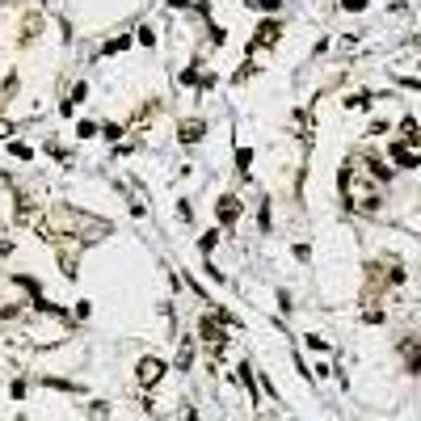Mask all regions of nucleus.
Here are the masks:
<instances>
[{"label": "nucleus", "instance_id": "nucleus-18", "mask_svg": "<svg viewBox=\"0 0 421 421\" xmlns=\"http://www.w3.org/2000/svg\"><path fill=\"white\" fill-rule=\"evenodd\" d=\"M140 43H143V47H152V43H156V34H152L147 26H140Z\"/></svg>", "mask_w": 421, "mask_h": 421}, {"label": "nucleus", "instance_id": "nucleus-14", "mask_svg": "<svg viewBox=\"0 0 421 421\" xmlns=\"http://www.w3.org/2000/svg\"><path fill=\"white\" fill-rule=\"evenodd\" d=\"M89 417L93 421H110V409H105L101 400H93V405H89Z\"/></svg>", "mask_w": 421, "mask_h": 421}, {"label": "nucleus", "instance_id": "nucleus-4", "mask_svg": "<svg viewBox=\"0 0 421 421\" xmlns=\"http://www.w3.org/2000/svg\"><path fill=\"white\" fill-rule=\"evenodd\" d=\"M135 375H140V388H156V383L165 379V363H160V358H152V354H143L140 367H135Z\"/></svg>", "mask_w": 421, "mask_h": 421}, {"label": "nucleus", "instance_id": "nucleus-21", "mask_svg": "<svg viewBox=\"0 0 421 421\" xmlns=\"http://www.w3.org/2000/svg\"><path fill=\"white\" fill-rule=\"evenodd\" d=\"M9 135H13V123H9V118H0V140H9Z\"/></svg>", "mask_w": 421, "mask_h": 421}, {"label": "nucleus", "instance_id": "nucleus-9", "mask_svg": "<svg viewBox=\"0 0 421 421\" xmlns=\"http://www.w3.org/2000/svg\"><path fill=\"white\" fill-rule=\"evenodd\" d=\"M405 358H409V371L421 375V345L417 341H405Z\"/></svg>", "mask_w": 421, "mask_h": 421}, {"label": "nucleus", "instance_id": "nucleus-7", "mask_svg": "<svg viewBox=\"0 0 421 421\" xmlns=\"http://www.w3.org/2000/svg\"><path fill=\"white\" fill-rule=\"evenodd\" d=\"M177 131H182V135H177V140H182V143H198V140H202V135H207V127H202L198 118H186V123H182Z\"/></svg>", "mask_w": 421, "mask_h": 421}, {"label": "nucleus", "instance_id": "nucleus-19", "mask_svg": "<svg viewBox=\"0 0 421 421\" xmlns=\"http://www.w3.org/2000/svg\"><path fill=\"white\" fill-rule=\"evenodd\" d=\"M182 85H202V80H198V72H194V68H186V72H182Z\"/></svg>", "mask_w": 421, "mask_h": 421}, {"label": "nucleus", "instance_id": "nucleus-6", "mask_svg": "<svg viewBox=\"0 0 421 421\" xmlns=\"http://www.w3.org/2000/svg\"><path fill=\"white\" fill-rule=\"evenodd\" d=\"M215 211H219V224H224V228H232L236 219H240V198H236V194H224Z\"/></svg>", "mask_w": 421, "mask_h": 421}, {"label": "nucleus", "instance_id": "nucleus-10", "mask_svg": "<svg viewBox=\"0 0 421 421\" xmlns=\"http://www.w3.org/2000/svg\"><path fill=\"white\" fill-rule=\"evenodd\" d=\"M13 89H17V76L9 72V76L0 80V101H9V97H13Z\"/></svg>", "mask_w": 421, "mask_h": 421}, {"label": "nucleus", "instance_id": "nucleus-3", "mask_svg": "<svg viewBox=\"0 0 421 421\" xmlns=\"http://www.w3.org/2000/svg\"><path fill=\"white\" fill-rule=\"evenodd\" d=\"M228 325H236L228 312H215V316H202V321H198V337H202V345L211 350V358L224 354V345H228Z\"/></svg>", "mask_w": 421, "mask_h": 421}, {"label": "nucleus", "instance_id": "nucleus-2", "mask_svg": "<svg viewBox=\"0 0 421 421\" xmlns=\"http://www.w3.org/2000/svg\"><path fill=\"white\" fill-rule=\"evenodd\" d=\"M392 160L405 165V169H417L421 165V123H413V118L400 123V135L392 140Z\"/></svg>", "mask_w": 421, "mask_h": 421}, {"label": "nucleus", "instance_id": "nucleus-16", "mask_svg": "<svg viewBox=\"0 0 421 421\" xmlns=\"http://www.w3.org/2000/svg\"><path fill=\"white\" fill-rule=\"evenodd\" d=\"M215 240H219V232H207L202 240H198V249H202V253H211V249H215Z\"/></svg>", "mask_w": 421, "mask_h": 421}, {"label": "nucleus", "instance_id": "nucleus-20", "mask_svg": "<svg viewBox=\"0 0 421 421\" xmlns=\"http://www.w3.org/2000/svg\"><path fill=\"white\" fill-rule=\"evenodd\" d=\"M341 9H350V13H358V9H367V0H341Z\"/></svg>", "mask_w": 421, "mask_h": 421}, {"label": "nucleus", "instance_id": "nucleus-1", "mask_svg": "<svg viewBox=\"0 0 421 421\" xmlns=\"http://www.w3.org/2000/svg\"><path fill=\"white\" fill-rule=\"evenodd\" d=\"M341 194H345V202H350V211H379V202H383V194H379V182L371 177V169L367 165H345L341 169Z\"/></svg>", "mask_w": 421, "mask_h": 421}, {"label": "nucleus", "instance_id": "nucleus-12", "mask_svg": "<svg viewBox=\"0 0 421 421\" xmlns=\"http://www.w3.org/2000/svg\"><path fill=\"white\" fill-rule=\"evenodd\" d=\"M9 152H13L17 160H34V147H26V143H9Z\"/></svg>", "mask_w": 421, "mask_h": 421}, {"label": "nucleus", "instance_id": "nucleus-17", "mask_svg": "<svg viewBox=\"0 0 421 421\" xmlns=\"http://www.w3.org/2000/svg\"><path fill=\"white\" fill-rule=\"evenodd\" d=\"M76 131H80V140H93V135H97V127H93V123H80Z\"/></svg>", "mask_w": 421, "mask_h": 421}, {"label": "nucleus", "instance_id": "nucleus-11", "mask_svg": "<svg viewBox=\"0 0 421 421\" xmlns=\"http://www.w3.org/2000/svg\"><path fill=\"white\" fill-rule=\"evenodd\" d=\"M131 47V34H118L114 43H105V55H114V51H127Z\"/></svg>", "mask_w": 421, "mask_h": 421}, {"label": "nucleus", "instance_id": "nucleus-5", "mask_svg": "<svg viewBox=\"0 0 421 421\" xmlns=\"http://www.w3.org/2000/svg\"><path fill=\"white\" fill-rule=\"evenodd\" d=\"M279 34H282V26L274 21V17H266V21L257 26V34H253V47H274V43H279Z\"/></svg>", "mask_w": 421, "mask_h": 421}, {"label": "nucleus", "instance_id": "nucleus-15", "mask_svg": "<svg viewBox=\"0 0 421 421\" xmlns=\"http://www.w3.org/2000/svg\"><path fill=\"white\" fill-rule=\"evenodd\" d=\"M249 160H253V152H249V147H240V152H236V169H240V173H249Z\"/></svg>", "mask_w": 421, "mask_h": 421}, {"label": "nucleus", "instance_id": "nucleus-23", "mask_svg": "<svg viewBox=\"0 0 421 421\" xmlns=\"http://www.w3.org/2000/svg\"><path fill=\"white\" fill-rule=\"evenodd\" d=\"M17 421H30V417H17Z\"/></svg>", "mask_w": 421, "mask_h": 421}, {"label": "nucleus", "instance_id": "nucleus-22", "mask_svg": "<svg viewBox=\"0 0 421 421\" xmlns=\"http://www.w3.org/2000/svg\"><path fill=\"white\" fill-rule=\"evenodd\" d=\"M186 421H198V409H186Z\"/></svg>", "mask_w": 421, "mask_h": 421}, {"label": "nucleus", "instance_id": "nucleus-13", "mask_svg": "<svg viewBox=\"0 0 421 421\" xmlns=\"http://www.w3.org/2000/svg\"><path fill=\"white\" fill-rule=\"evenodd\" d=\"M253 9H261V13H279L282 9V0H249Z\"/></svg>", "mask_w": 421, "mask_h": 421}, {"label": "nucleus", "instance_id": "nucleus-8", "mask_svg": "<svg viewBox=\"0 0 421 421\" xmlns=\"http://www.w3.org/2000/svg\"><path fill=\"white\" fill-rule=\"evenodd\" d=\"M189 363H194V337H182V345H177V371H189Z\"/></svg>", "mask_w": 421, "mask_h": 421}]
</instances>
